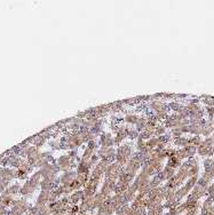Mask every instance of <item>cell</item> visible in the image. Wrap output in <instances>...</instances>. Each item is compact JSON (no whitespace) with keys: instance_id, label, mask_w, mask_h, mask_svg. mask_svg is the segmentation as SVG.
Masks as SVG:
<instances>
[{"instance_id":"6da1fadb","label":"cell","mask_w":214,"mask_h":215,"mask_svg":"<svg viewBox=\"0 0 214 215\" xmlns=\"http://www.w3.org/2000/svg\"><path fill=\"white\" fill-rule=\"evenodd\" d=\"M139 120V116L136 113H126L124 116V121L126 123L127 125H132V126H135L136 123Z\"/></svg>"},{"instance_id":"7a4b0ae2","label":"cell","mask_w":214,"mask_h":215,"mask_svg":"<svg viewBox=\"0 0 214 215\" xmlns=\"http://www.w3.org/2000/svg\"><path fill=\"white\" fill-rule=\"evenodd\" d=\"M174 143H175V146H187V143H188V140L184 139V137H182V136H180V137H178V139H175Z\"/></svg>"}]
</instances>
